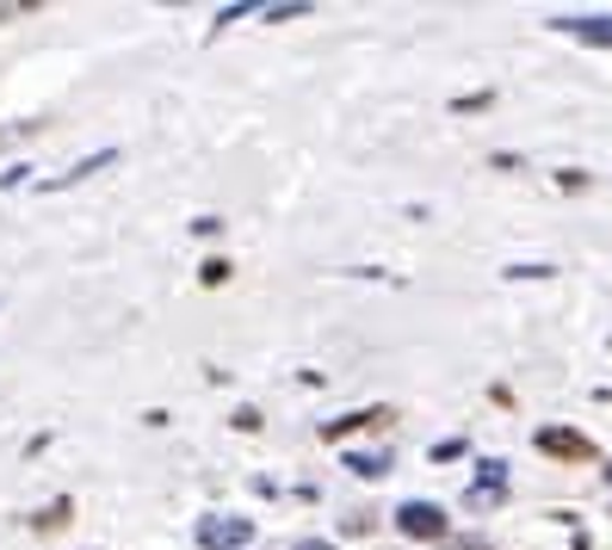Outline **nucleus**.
Returning <instances> with one entry per match:
<instances>
[{
  "label": "nucleus",
  "instance_id": "nucleus-2",
  "mask_svg": "<svg viewBox=\"0 0 612 550\" xmlns=\"http://www.w3.org/2000/svg\"><path fill=\"white\" fill-rule=\"evenodd\" d=\"M396 526H402V538H445V514L433 502H402Z\"/></svg>",
  "mask_w": 612,
  "mask_h": 550
},
{
  "label": "nucleus",
  "instance_id": "nucleus-3",
  "mask_svg": "<svg viewBox=\"0 0 612 550\" xmlns=\"http://www.w3.org/2000/svg\"><path fill=\"white\" fill-rule=\"evenodd\" d=\"M538 452H550V457H594V445L581 440V433H563V427H545V433H538Z\"/></svg>",
  "mask_w": 612,
  "mask_h": 550
},
{
  "label": "nucleus",
  "instance_id": "nucleus-6",
  "mask_svg": "<svg viewBox=\"0 0 612 550\" xmlns=\"http://www.w3.org/2000/svg\"><path fill=\"white\" fill-rule=\"evenodd\" d=\"M68 514H75V502H50L44 514H37V526H44V532H50V526H63Z\"/></svg>",
  "mask_w": 612,
  "mask_h": 550
},
{
  "label": "nucleus",
  "instance_id": "nucleus-1",
  "mask_svg": "<svg viewBox=\"0 0 612 550\" xmlns=\"http://www.w3.org/2000/svg\"><path fill=\"white\" fill-rule=\"evenodd\" d=\"M248 538H254V519L217 514V519H204V526H198V544H204V550H241Z\"/></svg>",
  "mask_w": 612,
  "mask_h": 550
},
{
  "label": "nucleus",
  "instance_id": "nucleus-5",
  "mask_svg": "<svg viewBox=\"0 0 612 550\" xmlns=\"http://www.w3.org/2000/svg\"><path fill=\"white\" fill-rule=\"evenodd\" d=\"M569 32H576V37H594V44H612V25H606V19H569Z\"/></svg>",
  "mask_w": 612,
  "mask_h": 550
},
{
  "label": "nucleus",
  "instance_id": "nucleus-8",
  "mask_svg": "<svg viewBox=\"0 0 612 550\" xmlns=\"http://www.w3.org/2000/svg\"><path fill=\"white\" fill-rule=\"evenodd\" d=\"M291 550H334V544H322V538H303V544H291Z\"/></svg>",
  "mask_w": 612,
  "mask_h": 550
},
{
  "label": "nucleus",
  "instance_id": "nucleus-7",
  "mask_svg": "<svg viewBox=\"0 0 612 550\" xmlns=\"http://www.w3.org/2000/svg\"><path fill=\"white\" fill-rule=\"evenodd\" d=\"M198 279H204V284H223V279H229V260H204Z\"/></svg>",
  "mask_w": 612,
  "mask_h": 550
},
{
  "label": "nucleus",
  "instance_id": "nucleus-9",
  "mask_svg": "<svg viewBox=\"0 0 612 550\" xmlns=\"http://www.w3.org/2000/svg\"><path fill=\"white\" fill-rule=\"evenodd\" d=\"M445 550H488V544H445Z\"/></svg>",
  "mask_w": 612,
  "mask_h": 550
},
{
  "label": "nucleus",
  "instance_id": "nucleus-10",
  "mask_svg": "<svg viewBox=\"0 0 612 550\" xmlns=\"http://www.w3.org/2000/svg\"><path fill=\"white\" fill-rule=\"evenodd\" d=\"M606 476H612V471H606Z\"/></svg>",
  "mask_w": 612,
  "mask_h": 550
},
{
  "label": "nucleus",
  "instance_id": "nucleus-4",
  "mask_svg": "<svg viewBox=\"0 0 612 550\" xmlns=\"http://www.w3.org/2000/svg\"><path fill=\"white\" fill-rule=\"evenodd\" d=\"M377 421H390V414H384V409H365V414H341V421H329V427H322V440H346L353 427H377Z\"/></svg>",
  "mask_w": 612,
  "mask_h": 550
}]
</instances>
